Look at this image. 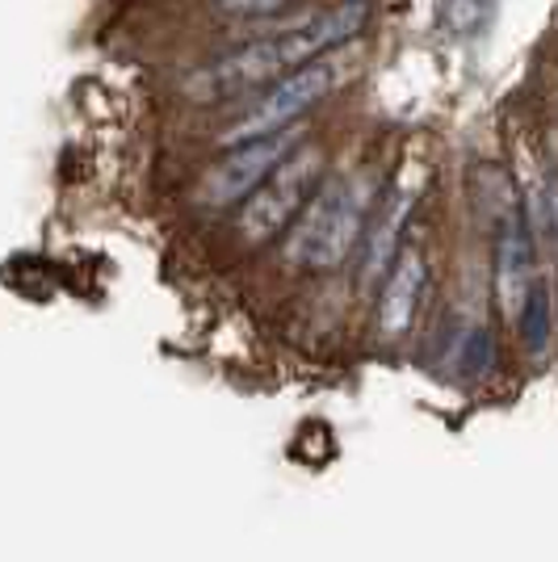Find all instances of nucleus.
<instances>
[{"label": "nucleus", "instance_id": "0eeeda50", "mask_svg": "<svg viewBox=\"0 0 558 562\" xmlns=\"http://www.w3.org/2000/svg\"><path fill=\"white\" fill-rule=\"evenodd\" d=\"M420 294H424V257H420V248H403L382 281V299H378V331L387 340H399L412 328Z\"/></svg>", "mask_w": 558, "mask_h": 562}, {"label": "nucleus", "instance_id": "6e6552de", "mask_svg": "<svg viewBox=\"0 0 558 562\" xmlns=\"http://www.w3.org/2000/svg\"><path fill=\"white\" fill-rule=\"evenodd\" d=\"M399 218H403V206H387V211H378V223H373L370 232V248H366V278H382V273H391V248H395V232H399Z\"/></svg>", "mask_w": 558, "mask_h": 562}, {"label": "nucleus", "instance_id": "f257e3e1", "mask_svg": "<svg viewBox=\"0 0 558 562\" xmlns=\"http://www.w3.org/2000/svg\"><path fill=\"white\" fill-rule=\"evenodd\" d=\"M366 22H370V0H341L299 30H286L278 38H260V43H248V47L214 59L210 68L189 76L186 93L210 105V101H232V97L269 89L281 76L306 68L315 59H327L332 50L353 43L366 30Z\"/></svg>", "mask_w": 558, "mask_h": 562}, {"label": "nucleus", "instance_id": "f03ea898", "mask_svg": "<svg viewBox=\"0 0 558 562\" xmlns=\"http://www.w3.org/2000/svg\"><path fill=\"white\" fill-rule=\"evenodd\" d=\"M373 193L366 181L357 177H332L327 186L315 189V198L306 202V211L299 214L286 257L290 265L303 269H336L345 265L349 252L361 244L366 235V218H370Z\"/></svg>", "mask_w": 558, "mask_h": 562}, {"label": "nucleus", "instance_id": "1a4fd4ad", "mask_svg": "<svg viewBox=\"0 0 558 562\" xmlns=\"http://www.w3.org/2000/svg\"><path fill=\"white\" fill-rule=\"evenodd\" d=\"M521 340L529 352H546L550 345V290L542 281H534L529 299L521 306Z\"/></svg>", "mask_w": 558, "mask_h": 562}, {"label": "nucleus", "instance_id": "ddd939ff", "mask_svg": "<svg viewBox=\"0 0 558 562\" xmlns=\"http://www.w3.org/2000/svg\"><path fill=\"white\" fill-rule=\"evenodd\" d=\"M546 218H550V239H555V252H558V177L546 186Z\"/></svg>", "mask_w": 558, "mask_h": 562}, {"label": "nucleus", "instance_id": "20e7f679", "mask_svg": "<svg viewBox=\"0 0 558 562\" xmlns=\"http://www.w3.org/2000/svg\"><path fill=\"white\" fill-rule=\"evenodd\" d=\"M336 80H341V71H336L332 59H315V64H306V68L281 76L278 85H269V89L256 97L253 105L219 135V143H223V147H235V143L265 139V135H278V131L299 126V117L311 114V110L336 89Z\"/></svg>", "mask_w": 558, "mask_h": 562}, {"label": "nucleus", "instance_id": "9d476101", "mask_svg": "<svg viewBox=\"0 0 558 562\" xmlns=\"http://www.w3.org/2000/svg\"><path fill=\"white\" fill-rule=\"evenodd\" d=\"M491 4L495 0H442V25L458 38H470L488 25Z\"/></svg>", "mask_w": 558, "mask_h": 562}, {"label": "nucleus", "instance_id": "f8f14e48", "mask_svg": "<svg viewBox=\"0 0 558 562\" xmlns=\"http://www.w3.org/2000/svg\"><path fill=\"white\" fill-rule=\"evenodd\" d=\"M294 0H223L227 13H239V18H265V13H278Z\"/></svg>", "mask_w": 558, "mask_h": 562}, {"label": "nucleus", "instance_id": "9b49d317", "mask_svg": "<svg viewBox=\"0 0 558 562\" xmlns=\"http://www.w3.org/2000/svg\"><path fill=\"white\" fill-rule=\"evenodd\" d=\"M491 361H495L491 336L483 328H475L462 340V349H458V366H462L466 378H479V374H488V370H491Z\"/></svg>", "mask_w": 558, "mask_h": 562}, {"label": "nucleus", "instance_id": "423d86ee", "mask_svg": "<svg viewBox=\"0 0 558 562\" xmlns=\"http://www.w3.org/2000/svg\"><path fill=\"white\" fill-rule=\"evenodd\" d=\"M529 269H534V244H529V227L521 214H509L500 223V235H495V294H500V306L516 315L525 299H529Z\"/></svg>", "mask_w": 558, "mask_h": 562}, {"label": "nucleus", "instance_id": "39448f33", "mask_svg": "<svg viewBox=\"0 0 558 562\" xmlns=\"http://www.w3.org/2000/svg\"><path fill=\"white\" fill-rule=\"evenodd\" d=\"M303 143H306L303 131L290 126V131H278V135H265V139H248V143L227 147V156L202 177V186H198V206H202V211H227V206L248 202L256 189L265 186Z\"/></svg>", "mask_w": 558, "mask_h": 562}, {"label": "nucleus", "instance_id": "7ed1b4c3", "mask_svg": "<svg viewBox=\"0 0 558 562\" xmlns=\"http://www.w3.org/2000/svg\"><path fill=\"white\" fill-rule=\"evenodd\" d=\"M324 177V151L315 143H303L286 165L256 189L248 202L235 206V232L248 248L269 244L274 235H281L299 214L306 211V202L315 198Z\"/></svg>", "mask_w": 558, "mask_h": 562}]
</instances>
